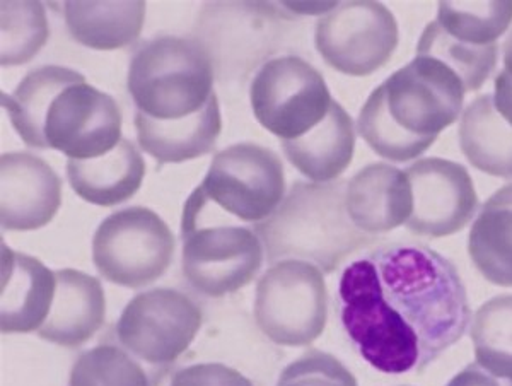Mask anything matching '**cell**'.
I'll return each mask as SVG.
<instances>
[{
    "instance_id": "1",
    "label": "cell",
    "mask_w": 512,
    "mask_h": 386,
    "mask_svg": "<svg viewBox=\"0 0 512 386\" xmlns=\"http://www.w3.org/2000/svg\"><path fill=\"white\" fill-rule=\"evenodd\" d=\"M338 298L345 334L386 375L422 373L472 322L453 262L422 243H388L355 260L340 277Z\"/></svg>"
},
{
    "instance_id": "2",
    "label": "cell",
    "mask_w": 512,
    "mask_h": 386,
    "mask_svg": "<svg viewBox=\"0 0 512 386\" xmlns=\"http://www.w3.org/2000/svg\"><path fill=\"white\" fill-rule=\"evenodd\" d=\"M2 106L26 146L55 149L69 159H93L122 141L117 100L86 82L81 72L43 65L28 72Z\"/></svg>"
},
{
    "instance_id": "3",
    "label": "cell",
    "mask_w": 512,
    "mask_h": 386,
    "mask_svg": "<svg viewBox=\"0 0 512 386\" xmlns=\"http://www.w3.org/2000/svg\"><path fill=\"white\" fill-rule=\"evenodd\" d=\"M465 88L443 62L417 55L374 89L362 106L357 130L381 158H419L463 110Z\"/></svg>"
},
{
    "instance_id": "4",
    "label": "cell",
    "mask_w": 512,
    "mask_h": 386,
    "mask_svg": "<svg viewBox=\"0 0 512 386\" xmlns=\"http://www.w3.org/2000/svg\"><path fill=\"white\" fill-rule=\"evenodd\" d=\"M345 180L332 183L296 182L272 216L255 224L268 264L303 260L332 274L345 258L376 236L364 233L350 219L345 205Z\"/></svg>"
},
{
    "instance_id": "5",
    "label": "cell",
    "mask_w": 512,
    "mask_h": 386,
    "mask_svg": "<svg viewBox=\"0 0 512 386\" xmlns=\"http://www.w3.org/2000/svg\"><path fill=\"white\" fill-rule=\"evenodd\" d=\"M212 86L210 52L190 38L159 36L146 41L128 69V93L137 112L164 122L204 110L216 96Z\"/></svg>"
},
{
    "instance_id": "6",
    "label": "cell",
    "mask_w": 512,
    "mask_h": 386,
    "mask_svg": "<svg viewBox=\"0 0 512 386\" xmlns=\"http://www.w3.org/2000/svg\"><path fill=\"white\" fill-rule=\"evenodd\" d=\"M204 315L187 294L158 287L135 296L122 311L115 337L118 346L149 371L158 386L169 368L187 352Z\"/></svg>"
},
{
    "instance_id": "7",
    "label": "cell",
    "mask_w": 512,
    "mask_h": 386,
    "mask_svg": "<svg viewBox=\"0 0 512 386\" xmlns=\"http://www.w3.org/2000/svg\"><path fill=\"white\" fill-rule=\"evenodd\" d=\"M181 270L197 293L222 298L248 286L265 258L260 236L238 224H209L192 212L181 217Z\"/></svg>"
},
{
    "instance_id": "8",
    "label": "cell",
    "mask_w": 512,
    "mask_h": 386,
    "mask_svg": "<svg viewBox=\"0 0 512 386\" xmlns=\"http://www.w3.org/2000/svg\"><path fill=\"white\" fill-rule=\"evenodd\" d=\"M255 318L263 335L279 346L313 344L328 318L323 272L303 260L272 265L256 286Z\"/></svg>"
},
{
    "instance_id": "9",
    "label": "cell",
    "mask_w": 512,
    "mask_h": 386,
    "mask_svg": "<svg viewBox=\"0 0 512 386\" xmlns=\"http://www.w3.org/2000/svg\"><path fill=\"white\" fill-rule=\"evenodd\" d=\"M175 246V234L156 212L128 207L113 212L96 229L94 267L111 284L140 289L166 274Z\"/></svg>"
},
{
    "instance_id": "10",
    "label": "cell",
    "mask_w": 512,
    "mask_h": 386,
    "mask_svg": "<svg viewBox=\"0 0 512 386\" xmlns=\"http://www.w3.org/2000/svg\"><path fill=\"white\" fill-rule=\"evenodd\" d=\"M253 115L282 142L299 139L330 112L333 98L325 77L296 55L268 60L251 82Z\"/></svg>"
},
{
    "instance_id": "11",
    "label": "cell",
    "mask_w": 512,
    "mask_h": 386,
    "mask_svg": "<svg viewBox=\"0 0 512 386\" xmlns=\"http://www.w3.org/2000/svg\"><path fill=\"white\" fill-rule=\"evenodd\" d=\"M210 204L245 223H262L286 197L284 166L267 147L243 142L222 149L197 187Z\"/></svg>"
},
{
    "instance_id": "12",
    "label": "cell",
    "mask_w": 512,
    "mask_h": 386,
    "mask_svg": "<svg viewBox=\"0 0 512 386\" xmlns=\"http://www.w3.org/2000/svg\"><path fill=\"white\" fill-rule=\"evenodd\" d=\"M316 50L345 76H371L398 47L395 16L381 2H340L318 19Z\"/></svg>"
},
{
    "instance_id": "13",
    "label": "cell",
    "mask_w": 512,
    "mask_h": 386,
    "mask_svg": "<svg viewBox=\"0 0 512 386\" xmlns=\"http://www.w3.org/2000/svg\"><path fill=\"white\" fill-rule=\"evenodd\" d=\"M405 173L414 197L408 231L427 238H444L472 221L478 197L472 176L463 164L441 158L420 159Z\"/></svg>"
},
{
    "instance_id": "14",
    "label": "cell",
    "mask_w": 512,
    "mask_h": 386,
    "mask_svg": "<svg viewBox=\"0 0 512 386\" xmlns=\"http://www.w3.org/2000/svg\"><path fill=\"white\" fill-rule=\"evenodd\" d=\"M62 205V180L30 153L0 158V223L6 231H35L52 223Z\"/></svg>"
},
{
    "instance_id": "15",
    "label": "cell",
    "mask_w": 512,
    "mask_h": 386,
    "mask_svg": "<svg viewBox=\"0 0 512 386\" xmlns=\"http://www.w3.org/2000/svg\"><path fill=\"white\" fill-rule=\"evenodd\" d=\"M57 287L55 272L40 260L2 245V334L38 332L47 320Z\"/></svg>"
},
{
    "instance_id": "16",
    "label": "cell",
    "mask_w": 512,
    "mask_h": 386,
    "mask_svg": "<svg viewBox=\"0 0 512 386\" xmlns=\"http://www.w3.org/2000/svg\"><path fill=\"white\" fill-rule=\"evenodd\" d=\"M345 205L355 228L373 236L388 233L407 226L414 209L412 185L407 173L391 164H369L347 183Z\"/></svg>"
},
{
    "instance_id": "17",
    "label": "cell",
    "mask_w": 512,
    "mask_h": 386,
    "mask_svg": "<svg viewBox=\"0 0 512 386\" xmlns=\"http://www.w3.org/2000/svg\"><path fill=\"white\" fill-rule=\"evenodd\" d=\"M55 277L57 287L52 308L36 334L57 346L74 349L93 339L103 327L105 291L96 277L81 270H57Z\"/></svg>"
},
{
    "instance_id": "18",
    "label": "cell",
    "mask_w": 512,
    "mask_h": 386,
    "mask_svg": "<svg viewBox=\"0 0 512 386\" xmlns=\"http://www.w3.org/2000/svg\"><path fill=\"white\" fill-rule=\"evenodd\" d=\"M146 163L139 149L122 137L118 146L93 159H69L67 178L72 190L89 204L115 207L139 192Z\"/></svg>"
},
{
    "instance_id": "19",
    "label": "cell",
    "mask_w": 512,
    "mask_h": 386,
    "mask_svg": "<svg viewBox=\"0 0 512 386\" xmlns=\"http://www.w3.org/2000/svg\"><path fill=\"white\" fill-rule=\"evenodd\" d=\"M135 130L139 146L159 166L183 163L209 154L221 135L222 117L217 96L204 110L181 120H156L144 113H135Z\"/></svg>"
},
{
    "instance_id": "20",
    "label": "cell",
    "mask_w": 512,
    "mask_h": 386,
    "mask_svg": "<svg viewBox=\"0 0 512 386\" xmlns=\"http://www.w3.org/2000/svg\"><path fill=\"white\" fill-rule=\"evenodd\" d=\"M292 166L313 183H332L354 158V122L342 105L333 101L330 112L315 129L299 139L282 142Z\"/></svg>"
},
{
    "instance_id": "21",
    "label": "cell",
    "mask_w": 512,
    "mask_h": 386,
    "mask_svg": "<svg viewBox=\"0 0 512 386\" xmlns=\"http://www.w3.org/2000/svg\"><path fill=\"white\" fill-rule=\"evenodd\" d=\"M65 23L74 40L93 50H118L139 38L146 2H65Z\"/></svg>"
},
{
    "instance_id": "22",
    "label": "cell",
    "mask_w": 512,
    "mask_h": 386,
    "mask_svg": "<svg viewBox=\"0 0 512 386\" xmlns=\"http://www.w3.org/2000/svg\"><path fill=\"white\" fill-rule=\"evenodd\" d=\"M468 255L487 281L512 287V183L499 188L478 212Z\"/></svg>"
},
{
    "instance_id": "23",
    "label": "cell",
    "mask_w": 512,
    "mask_h": 386,
    "mask_svg": "<svg viewBox=\"0 0 512 386\" xmlns=\"http://www.w3.org/2000/svg\"><path fill=\"white\" fill-rule=\"evenodd\" d=\"M460 147L473 168L511 180L512 127L495 110L492 94L478 96L463 112Z\"/></svg>"
},
{
    "instance_id": "24",
    "label": "cell",
    "mask_w": 512,
    "mask_h": 386,
    "mask_svg": "<svg viewBox=\"0 0 512 386\" xmlns=\"http://www.w3.org/2000/svg\"><path fill=\"white\" fill-rule=\"evenodd\" d=\"M417 55L431 57L443 62L448 69L460 77L466 93L482 88L490 74L495 71L499 59V45L478 47L465 41L456 40L441 24L432 21L425 26L417 45Z\"/></svg>"
},
{
    "instance_id": "25",
    "label": "cell",
    "mask_w": 512,
    "mask_h": 386,
    "mask_svg": "<svg viewBox=\"0 0 512 386\" xmlns=\"http://www.w3.org/2000/svg\"><path fill=\"white\" fill-rule=\"evenodd\" d=\"M470 335L477 363L495 376L512 380V296H497L480 306Z\"/></svg>"
},
{
    "instance_id": "26",
    "label": "cell",
    "mask_w": 512,
    "mask_h": 386,
    "mask_svg": "<svg viewBox=\"0 0 512 386\" xmlns=\"http://www.w3.org/2000/svg\"><path fill=\"white\" fill-rule=\"evenodd\" d=\"M437 23L456 40L487 47L512 23V2H439Z\"/></svg>"
},
{
    "instance_id": "27",
    "label": "cell",
    "mask_w": 512,
    "mask_h": 386,
    "mask_svg": "<svg viewBox=\"0 0 512 386\" xmlns=\"http://www.w3.org/2000/svg\"><path fill=\"white\" fill-rule=\"evenodd\" d=\"M69 386H154V381L125 349L117 344H99L77 357Z\"/></svg>"
},
{
    "instance_id": "28",
    "label": "cell",
    "mask_w": 512,
    "mask_h": 386,
    "mask_svg": "<svg viewBox=\"0 0 512 386\" xmlns=\"http://www.w3.org/2000/svg\"><path fill=\"white\" fill-rule=\"evenodd\" d=\"M50 36L41 2H2V53L4 67L30 62Z\"/></svg>"
},
{
    "instance_id": "29",
    "label": "cell",
    "mask_w": 512,
    "mask_h": 386,
    "mask_svg": "<svg viewBox=\"0 0 512 386\" xmlns=\"http://www.w3.org/2000/svg\"><path fill=\"white\" fill-rule=\"evenodd\" d=\"M277 386H359L354 375L332 354L308 351L289 364Z\"/></svg>"
},
{
    "instance_id": "30",
    "label": "cell",
    "mask_w": 512,
    "mask_h": 386,
    "mask_svg": "<svg viewBox=\"0 0 512 386\" xmlns=\"http://www.w3.org/2000/svg\"><path fill=\"white\" fill-rule=\"evenodd\" d=\"M171 386H255L238 369L229 368L226 364L205 363L193 364L178 371Z\"/></svg>"
},
{
    "instance_id": "31",
    "label": "cell",
    "mask_w": 512,
    "mask_h": 386,
    "mask_svg": "<svg viewBox=\"0 0 512 386\" xmlns=\"http://www.w3.org/2000/svg\"><path fill=\"white\" fill-rule=\"evenodd\" d=\"M446 386H512V380L495 376L480 364L472 363L461 369Z\"/></svg>"
},
{
    "instance_id": "32",
    "label": "cell",
    "mask_w": 512,
    "mask_h": 386,
    "mask_svg": "<svg viewBox=\"0 0 512 386\" xmlns=\"http://www.w3.org/2000/svg\"><path fill=\"white\" fill-rule=\"evenodd\" d=\"M494 106L504 120L512 127V79L502 71L495 77Z\"/></svg>"
},
{
    "instance_id": "33",
    "label": "cell",
    "mask_w": 512,
    "mask_h": 386,
    "mask_svg": "<svg viewBox=\"0 0 512 386\" xmlns=\"http://www.w3.org/2000/svg\"><path fill=\"white\" fill-rule=\"evenodd\" d=\"M504 72L512 79V31L504 43Z\"/></svg>"
}]
</instances>
